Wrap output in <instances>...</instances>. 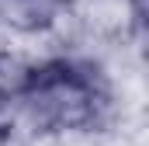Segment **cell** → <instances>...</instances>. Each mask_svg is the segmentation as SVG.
<instances>
[{"instance_id":"cell-1","label":"cell","mask_w":149,"mask_h":146,"mask_svg":"<svg viewBox=\"0 0 149 146\" xmlns=\"http://www.w3.org/2000/svg\"><path fill=\"white\" fill-rule=\"evenodd\" d=\"M42 52H38L35 45H28L24 38L0 35V122L14 111L24 84H28V77L35 70V59Z\"/></svg>"}]
</instances>
